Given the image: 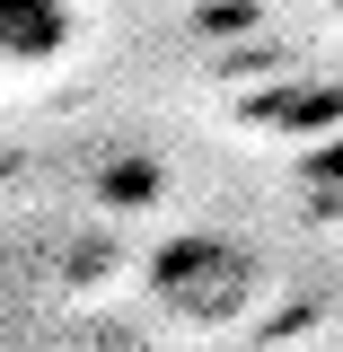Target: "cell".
<instances>
[{
    "label": "cell",
    "mask_w": 343,
    "mask_h": 352,
    "mask_svg": "<svg viewBox=\"0 0 343 352\" xmlns=\"http://www.w3.org/2000/svg\"><path fill=\"white\" fill-rule=\"evenodd\" d=\"M150 291L168 308H185V317H229L256 291V256L229 247V238H212V229H185V238H168L150 256Z\"/></svg>",
    "instance_id": "1"
},
{
    "label": "cell",
    "mask_w": 343,
    "mask_h": 352,
    "mask_svg": "<svg viewBox=\"0 0 343 352\" xmlns=\"http://www.w3.org/2000/svg\"><path fill=\"white\" fill-rule=\"evenodd\" d=\"M62 44H71L62 0H0V71H44Z\"/></svg>",
    "instance_id": "2"
},
{
    "label": "cell",
    "mask_w": 343,
    "mask_h": 352,
    "mask_svg": "<svg viewBox=\"0 0 343 352\" xmlns=\"http://www.w3.org/2000/svg\"><path fill=\"white\" fill-rule=\"evenodd\" d=\"M308 168H317V176H343V141H326V150H317Z\"/></svg>",
    "instance_id": "3"
}]
</instances>
